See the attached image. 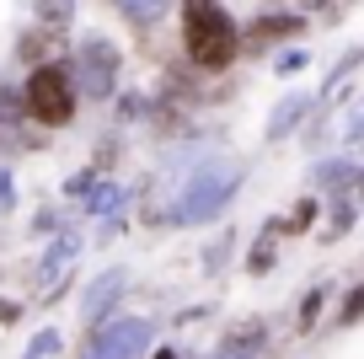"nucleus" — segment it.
<instances>
[{"label": "nucleus", "mask_w": 364, "mask_h": 359, "mask_svg": "<svg viewBox=\"0 0 364 359\" xmlns=\"http://www.w3.org/2000/svg\"><path fill=\"white\" fill-rule=\"evenodd\" d=\"M145 322H118V327H107L102 333V343H97V354L102 359H129L134 348H145Z\"/></svg>", "instance_id": "obj_3"}, {"label": "nucleus", "mask_w": 364, "mask_h": 359, "mask_svg": "<svg viewBox=\"0 0 364 359\" xmlns=\"http://www.w3.org/2000/svg\"><path fill=\"white\" fill-rule=\"evenodd\" d=\"M268 258H273V231H268V236H257V247H252V274L268 269Z\"/></svg>", "instance_id": "obj_7"}, {"label": "nucleus", "mask_w": 364, "mask_h": 359, "mask_svg": "<svg viewBox=\"0 0 364 359\" xmlns=\"http://www.w3.org/2000/svg\"><path fill=\"white\" fill-rule=\"evenodd\" d=\"M156 359H171V354H166V348H156Z\"/></svg>", "instance_id": "obj_10"}, {"label": "nucleus", "mask_w": 364, "mask_h": 359, "mask_svg": "<svg viewBox=\"0 0 364 359\" xmlns=\"http://www.w3.org/2000/svg\"><path fill=\"white\" fill-rule=\"evenodd\" d=\"M182 43H188V59L204 70H225L236 59V27L220 11L215 0H188V16H182Z\"/></svg>", "instance_id": "obj_1"}, {"label": "nucleus", "mask_w": 364, "mask_h": 359, "mask_svg": "<svg viewBox=\"0 0 364 359\" xmlns=\"http://www.w3.org/2000/svg\"><path fill=\"white\" fill-rule=\"evenodd\" d=\"M359 311H364V284L353 290V306H348V316H359Z\"/></svg>", "instance_id": "obj_9"}, {"label": "nucleus", "mask_w": 364, "mask_h": 359, "mask_svg": "<svg viewBox=\"0 0 364 359\" xmlns=\"http://www.w3.org/2000/svg\"><path fill=\"white\" fill-rule=\"evenodd\" d=\"M80 65H86V86L97 91V97H102V91L113 86V65H118V59H113V48H107V43H86Z\"/></svg>", "instance_id": "obj_4"}, {"label": "nucleus", "mask_w": 364, "mask_h": 359, "mask_svg": "<svg viewBox=\"0 0 364 359\" xmlns=\"http://www.w3.org/2000/svg\"><path fill=\"white\" fill-rule=\"evenodd\" d=\"M43 16H59V22H65V16H70V0H43Z\"/></svg>", "instance_id": "obj_8"}, {"label": "nucleus", "mask_w": 364, "mask_h": 359, "mask_svg": "<svg viewBox=\"0 0 364 359\" xmlns=\"http://www.w3.org/2000/svg\"><path fill=\"white\" fill-rule=\"evenodd\" d=\"M129 6V16H134V22H156L161 11H166V0H124Z\"/></svg>", "instance_id": "obj_6"}, {"label": "nucleus", "mask_w": 364, "mask_h": 359, "mask_svg": "<svg viewBox=\"0 0 364 359\" xmlns=\"http://www.w3.org/2000/svg\"><path fill=\"white\" fill-rule=\"evenodd\" d=\"M289 33H300L295 16H262V22L247 33V43H252V48H262V43H273V38H289Z\"/></svg>", "instance_id": "obj_5"}, {"label": "nucleus", "mask_w": 364, "mask_h": 359, "mask_svg": "<svg viewBox=\"0 0 364 359\" xmlns=\"http://www.w3.org/2000/svg\"><path fill=\"white\" fill-rule=\"evenodd\" d=\"M27 113L38 124H70V113H75V80H70V70L38 65L33 80H27Z\"/></svg>", "instance_id": "obj_2"}]
</instances>
